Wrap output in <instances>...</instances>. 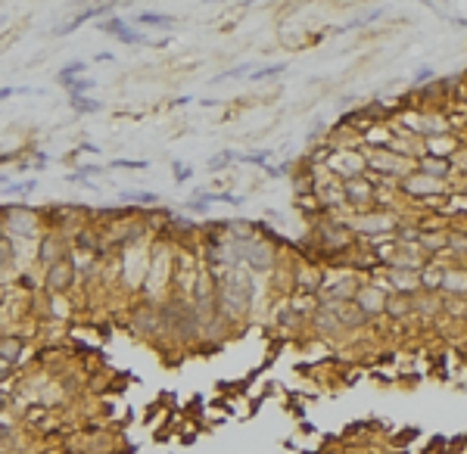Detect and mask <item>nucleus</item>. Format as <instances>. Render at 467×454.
Returning a JSON list of instances; mask_svg holds the SVG:
<instances>
[{
	"mask_svg": "<svg viewBox=\"0 0 467 454\" xmlns=\"http://www.w3.org/2000/svg\"><path fill=\"white\" fill-rule=\"evenodd\" d=\"M50 315H53V318H59V320L69 318V302H66V299L59 296V292H56V296H50Z\"/></svg>",
	"mask_w": 467,
	"mask_h": 454,
	"instance_id": "nucleus-8",
	"label": "nucleus"
},
{
	"mask_svg": "<svg viewBox=\"0 0 467 454\" xmlns=\"http://www.w3.org/2000/svg\"><path fill=\"white\" fill-rule=\"evenodd\" d=\"M137 19L144 25H171L175 22V16H162V13H140Z\"/></svg>",
	"mask_w": 467,
	"mask_h": 454,
	"instance_id": "nucleus-10",
	"label": "nucleus"
},
{
	"mask_svg": "<svg viewBox=\"0 0 467 454\" xmlns=\"http://www.w3.org/2000/svg\"><path fill=\"white\" fill-rule=\"evenodd\" d=\"M72 106H75L78 112H97L100 103H93L91 97H72Z\"/></svg>",
	"mask_w": 467,
	"mask_h": 454,
	"instance_id": "nucleus-13",
	"label": "nucleus"
},
{
	"mask_svg": "<svg viewBox=\"0 0 467 454\" xmlns=\"http://www.w3.org/2000/svg\"><path fill=\"white\" fill-rule=\"evenodd\" d=\"M246 262L252 265V268H268V249H246Z\"/></svg>",
	"mask_w": 467,
	"mask_h": 454,
	"instance_id": "nucleus-7",
	"label": "nucleus"
},
{
	"mask_svg": "<svg viewBox=\"0 0 467 454\" xmlns=\"http://www.w3.org/2000/svg\"><path fill=\"white\" fill-rule=\"evenodd\" d=\"M135 330L137 333H159L162 330V315H159L156 308H140L137 315H135Z\"/></svg>",
	"mask_w": 467,
	"mask_h": 454,
	"instance_id": "nucleus-4",
	"label": "nucleus"
},
{
	"mask_svg": "<svg viewBox=\"0 0 467 454\" xmlns=\"http://www.w3.org/2000/svg\"><path fill=\"white\" fill-rule=\"evenodd\" d=\"M150 162H128V159H118V162H112V169H146Z\"/></svg>",
	"mask_w": 467,
	"mask_h": 454,
	"instance_id": "nucleus-15",
	"label": "nucleus"
},
{
	"mask_svg": "<svg viewBox=\"0 0 467 454\" xmlns=\"http://www.w3.org/2000/svg\"><path fill=\"white\" fill-rule=\"evenodd\" d=\"M88 72V63H69L63 72H59V81H72V78H82Z\"/></svg>",
	"mask_w": 467,
	"mask_h": 454,
	"instance_id": "nucleus-9",
	"label": "nucleus"
},
{
	"mask_svg": "<svg viewBox=\"0 0 467 454\" xmlns=\"http://www.w3.org/2000/svg\"><path fill=\"white\" fill-rule=\"evenodd\" d=\"M13 265V240L0 237V271Z\"/></svg>",
	"mask_w": 467,
	"mask_h": 454,
	"instance_id": "nucleus-11",
	"label": "nucleus"
},
{
	"mask_svg": "<svg viewBox=\"0 0 467 454\" xmlns=\"http://www.w3.org/2000/svg\"><path fill=\"white\" fill-rule=\"evenodd\" d=\"M122 199H128V203H140V205H156L159 203L156 193H122Z\"/></svg>",
	"mask_w": 467,
	"mask_h": 454,
	"instance_id": "nucleus-12",
	"label": "nucleus"
},
{
	"mask_svg": "<svg viewBox=\"0 0 467 454\" xmlns=\"http://www.w3.org/2000/svg\"><path fill=\"white\" fill-rule=\"evenodd\" d=\"M66 88H69L72 97H84V93H88V91L93 88V81L82 75V78H72V81H66Z\"/></svg>",
	"mask_w": 467,
	"mask_h": 454,
	"instance_id": "nucleus-6",
	"label": "nucleus"
},
{
	"mask_svg": "<svg viewBox=\"0 0 467 454\" xmlns=\"http://www.w3.org/2000/svg\"><path fill=\"white\" fill-rule=\"evenodd\" d=\"M100 31H109V35L118 38L122 44H144L146 41V38H140L135 29H128L122 19H109V22H103V25H100Z\"/></svg>",
	"mask_w": 467,
	"mask_h": 454,
	"instance_id": "nucleus-3",
	"label": "nucleus"
},
{
	"mask_svg": "<svg viewBox=\"0 0 467 454\" xmlns=\"http://www.w3.org/2000/svg\"><path fill=\"white\" fill-rule=\"evenodd\" d=\"M6 373H10V364H3V361H0V379H3Z\"/></svg>",
	"mask_w": 467,
	"mask_h": 454,
	"instance_id": "nucleus-17",
	"label": "nucleus"
},
{
	"mask_svg": "<svg viewBox=\"0 0 467 454\" xmlns=\"http://www.w3.org/2000/svg\"><path fill=\"white\" fill-rule=\"evenodd\" d=\"M6 405H10V398H6L3 392H0V411H6Z\"/></svg>",
	"mask_w": 467,
	"mask_h": 454,
	"instance_id": "nucleus-16",
	"label": "nucleus"
},
{
	"mask_svg": "<svg viewBox=\"0 0 467 454\" xmlns=\"http://www.w3.org/2000/svg\"><path fill=\"white\" fill-rule=\"evenodd\" d=\"M75 283V268L69 265V258H63V262H56V265H50L47 268V274H44V286H47V292L50 296H63L69 286Z\"/></svg>",
	"mask_w": 467,
	"mask_h": 454,
	"instance_id": "nucleus-1",
	"label": "nucleus"
},
{
	"mask_svg": "<svg viewBox=\"0 0 467 454\" xmlns=\"http://www.w3.org/2000/svg\"><path fill=\"white\" fill-rule=\"evenodd\" d=\"M0 361L3 364H19L25 361V339L19 333H3L0 336Z\"/></svg>",
	"mask_w": 467,
	"mask_h": 454,
	"instance_id": "nucleus-2",
	"label": "nucleus"
},
{
	"mask_svg": "<svg viewBox=\"0 0 467 454\" xmlns=\"http://www.w3.org/2000/svg\"><path fill=\"white\" fill-rule=\"evenodd\" d=\"M66 258V246L59 243L56 237H47V240H41V262L50 268V265H56V262H63Z\"/></svg>",
	"mask_w": 467,
	"mask_h": 454,
	"instance_id": "nucleus-5",
	"label": "nucleus"
},
{
	"mask_svg": "<svg viewBox=\"0 0 467 454\" xmlns=\"http://www.w3.org/2000/svg\"><path fill=\"white\" fill-rule=\"evenodd\" d=\"M66 454H78V451H66Z\"/></svg>",
	"mask_w": 467,
	"mask_h": 454,
	"instance_id": "nucleus-18",
	"label": "nucleus"
},
{
	"mask_svg": "<svg viewBox=\"0 0 467 454\" xmlns=\"http://www.w3.org/2000/svg\"><path fill=\"white\" fill-rule=\"evenodd\" d=\"M35 190V184L31 181H25V184H10V187H3V196H19V193H31Z\"/></svg>",
	"mask_w": 467,
	"mask_h": 454,
	"instance_id": "nucleus-14",
	"label": "nucleus"
}]
</instances>
